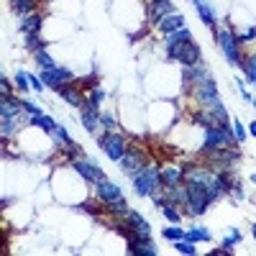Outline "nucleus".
I'll return each mask as SVG.
<instances>
[{
  "label": "nucleus",
  "mask_w": 256,
  "mask_h": 256,
  "mask_svg": "<svg viewBox=\"0 0 256 256\" xmlns=\"http://www.w3.org/2000/svg\"><path fill=\"white\" fill-rule=\"evenodd\" d=\"M133 185H136V192L141 197H151L162 187V172L154 164H146L139 174H133Z\"/></svg>",
  "instance_id": "1"
},
{
  "label": "nucleus",
  "mask_w": 256,
  "mask_h": 256,
  "mask_svg": "<svg viewBox=\"0 0 256 256\" xmlns=\"http://www.w3.org/2000/svg\"><path fill=\"white\" fill-rule=\"evenodd\" d=\"M169 51V57L177 59V62H182L185 67H195L200 62V47L195 41H185L180 44V47H172V49H166Z\"/></svg>",
  "instance_id": "2"
},
{
  "label": "nucleus",
  "mask_w": 256,
  "mask_h": 256,
  "mask_svg": "<svg viewBox=\"0 0 256 256\" xmlns=\"http://www.w3.org/2000/svg\"><path fill=\"white\" fill-rule=\"evenodd\" d=\"M100 149H103L110 159H118V162L126 157V141L120 139V136H116L113 131H108L105 136L100 139Z\"/></svg>",
  "instance_id": "3"
},
{
  "label": "nucleus",
  "mask_w": 256,
  "mask_h": 256,
  "mask_svg": "<svg viewBox=\"0 0 256 256\" xmlns=\"http://www.w3.org/2000/svg\"><path fill=\"white\" fill-rule=\"evenodd\" d=\"M218 41H220V49H223L226 59H228L231 64L241 67L243 59H241V54H238V41H236V36H233L231 31H218Z\"/></svg>",
  "instance_id": "4"
},
{
  "label": "nucleus",
  "mask_w": 256,
  "mask_h": 256,
  "mask_svg": "<svg viewBox=\"0 0 256 256\" xmlns=\"http://www.w3.org/2000/svg\"><path fill=\"white\" fill-rule=\"evenodd\" d=\"M41 82L47 87H51V90H59V87L72 82V72L70 70H59V67H54V70H44L41 72Z\"/></svg>",
  "instance_id": "5"
},
{
  "label": "nucleus",
  "mask_w": 256,
  "mask_h": 256,
  "mask_svg": "<svg viewBox=\"0 0 256 256\" xmlns=\"http://www.w3.org/2000/svg\"><path fill=\"white\" fill-rule=\"evenodd\" d=\"M72 166L85 177L87 182H97V180H103V177H105L103 172H100V166H97L95 162H87V159H82V157H77V159L72 162Z\"/></svg>",
  "instance_id": "6"
},
{
  "label": "nucleus",
  "mask_w": 256,
  "mask_h": 256,
  "mask_svg": "<svg viewBox=\"0 0 256 256\" xmlns=\"http://www.w3.org/2000/svg\"><path fill=\"white\" fill-rule=\"evenodd\" d=\"M126 220H128V226L133 228V233H136L139 241H149V238H151V226L136 213V210H128V213H126Z\"/></svg>",
  "instance_id": "7"
},
{
  "label": "nucleus",
  "mask_w": 256,
  "mask_h": 256,
  "mask_svg": "<svg viewBox=\"0 0 256 256\" xmlns=\"http://www.w3.org/2000/svg\"><path fill=\"white\" fill-rule=\"evenodd\" d=\"M120 162H123V172H126V174H139L143 166H146V157H143L141 151H131V154H126Z\"/></svg>",
  "instance_id": "8"
},
{
  "label": "nucleus",
  "mask_w": 256,
  "mask_h": 256,
  "mask_svg": "<svg viewBox=\"0 0 256 256\" xmlns=\"http://www.w3.org/2000/svg\"><path fill=\"white\" fill-rule=\"evenodd\" d=\"M97 197L103 200V203H113V200H120V197H123V195H120L118 185L108 182L105 177H103V180H97Z\"/></svg>",
  "instance_id": "9"
},
{
  "label": "nucleus",
  "mask_w": 256,
  "mask_h": 256,
  "mask_svg": "<svg viewBox=\"0 0 256 256\" xmlns=\"http://www.w3.org/2000/svg\"><path fill=\"white\" fill-rule=\"evenodd\" d=\"M157 26H159V31H162V33H174V31L185 28V16H182V13H177V10H174V13L164 16Z\"/></svg>",
  "instance_id": "10"
},
{
  "label": "nucleus",
  "mask_w": 256,
  "mask_h": 256,
  "mask_svg": "<svg viewBox=\"0 0 256 256\" xmlns=\"http://www.w3.org/2000/svg\"><path fill=\"white\" fill-rule=\"evenodd\" d=\"M57 93H59L70 105H74V108H82V103H85V97H82V93H80V87H77V85L72 87V82H70V85H64V87H59Z\"/></svg>",
  "instance_id": "11"
},
{
  "label": "nucleus",
  "mask_w": 256,
  "mask_h": 256,
  "mask_svg": "<svg viewBox=\"0 0 256 256\" xmlns=\"http://www.w3.org/2000/svg\"><path fill=\"white\" fill-rule=\"evenodd\" d=\"M182 169H177V166H166V169L162 172V187L164 190H169V187H177L182 185Z\"/></svg>",
  "instance_id": "12"
},
{
  "label": "nucleus",
  "mask_w": 256,
  "mask_h": 256,
  "mask_svg": "<svg viewBox=\"0 0 256 256\" xmlns=\"http://www.w3.org/2000/svg\"><path fill=\"white\" fill-rule=\"evenodd\" d=\"M169 13H174V5H172V0H154V8H151V21H159L164 18V16H169Z\"/></svg>",
  "instance_id": "13"
},
{
  "label": "nucleus",
  "mask_w": 256,
  "mask_h": 256,
  "mask_svg": "<svg viewBox=\"0 0 256 256\" xmlns=\"http://www.w3.org/2000/svg\"><path fill=\"white\" fill-rule=\"evenodd\" d=\"M128 254H136V256H157V249H154L149 241H133V243H128Z\"/></svg>",
  "instance_id": "14"
},
{
  "label": "nucleus",
  "mask_w": 256,
  "mask_h": 256,
  "mask_svg": "<svg viewBox=\"0 0 256 256\" xmlns=\"http://www.w3.org/2000/svg\"><path fill=\"white\" fill-rule=\"evenodd\" d=\"M82 126L90 131V133H95L97 131V126H100V116H97V110H90V108H82Z\"/></svg>",
  "instance_id": "15"
},
{
  "label": "nucleus",
  "mask_w": 256,
  "mask_h": 256,
  "mask_svg": "<svg viewBox=\"0 0 256 256\" xmlns=\"http://www.w3.org/2000/svg\"><path fill=\"white\" fill-rule=\"evenodd\" d=\"M185 41H192V36H190V31H187V28H180L174 33H166V49L180 47V44H185Z\"/></svg>",
  "instance_id": "16"
},
{
  "label": "nucleus",
  "mask_w": 256,
  "mask_h": 256,
  "mask_svg": "<svg viewBox=\"0 0 256 256\" xmlns=\"http://www.w3.org/2000/svg\"><path fill=\"white\" fill-rule=\"evenodd\" d=\"M192 3H195V8H197L200 18H203V23H205V26H213V23H215V16H213V10H210V5L205 3V0H192Z\"/></svg>",
  "instance_id": "17"
},
{
  "label": "nucleus",
  "mask_w": 256,
  "mask_h": 256,
  "mask_svg": "<svg viewBox=\"0 0 256 256\" xmlns=\"http://www.w3.org/2000/svg\"><path fill=\"white\" fill-rule=\"evenodd\" d=\"M39 28H41V18H39L36 13H28V16H23V23H21V31H23V33H39Z\"/></svg>",
  "instance_id": "18"
},
{
  "label": "nucleus",
  "mask_w": 256,
  "mask_h": 256,
  "mask_svg": "<svg viewBox=\"0 0 256 256\" xmlns=\"http://www.w3.org/2000/svg\"><path fill=\"white\" fill-rule=\"evenodd\" d=\"M31 126H39V128H44L47 133L57 131V123H54V118H49V116H31Z\"/></svg>",
  "instance_id": "19"
},
{
  "label": "nucleus",
  "mask_w": 256,
  "mask_h": 256,
  "mask_svg": "<svg viewBox=\"0 0 256 256\" xmlns=\"http://www.w3.org/2000/svg\"><path fill=\"white\" fill-rule=\"evenodd\" d=\"M47 44H49V41H41L39 33H26V49H31L33 54L41 51V49H47Z\"/></svg>",
  "instance_id": "20"
},
{
  "label": "nucleus",
  "mask_w": 256,
  "mask_h": 256,
  "mask_svg": "<svg viewBox=\"0 0 256 256\" xmlns=\"http://www.w3.org/2000/svg\"><path fill=\"white\" fill-rule=\"evenodd\" d=\"M105 210H108V213H113V215H126L128 205H126V200L120 197V200H113V203H105Z\"/></svg>",
  "instance_id": "21"
},
{
  "label": "nucleus",
  "mask_w": 256,
  "mask_h": 256,
  "mask_svg": "<svg viewBox=\"0 0 256 256\" xmlns=\"http://www.w3.org/2000/svg\"><path fill=\"white\" fill-rule=\"evenodd\" d=\"M10 8H13L18 16H28L33 10V0H10Z\"/></svg>",
  "instance_id": "22"
},
{
  "label": "nucleus",
  "mask_w": 256,
  "mask_h": 256,
  "mask_svg": "<svg viewBox=\"0 0 256 256\" xmlns=\"http://www.w3.org/2000/svg\"><path fill=\"white\" fill-rule=\"evenodd\" d=\"M105 97V93L103 90H100V87H93V93H90V97H87L85 100V108H90V110H97V105H100V100H103Z\"/></svg>",
  "instance_id": "23"
},
{
  "label": "nucleus",
  "mask_w": 256,
  "mask_h": 256,
  "mask_svg": "<svg viewBox=\"0 0 256 256\" xmlns=\"http://www.w3.org/2000/svg\"><path fill=\"white\" fill-rule=\"evenodd\" d=\"M187 241H210V231L205 228H192L190 233H185Z\"/></svg>",
  "instance_id": "24"
},
{
  "label": "nucleus",
  "mask_w": 256,
  "mask_h": 256,
  "mask_svg": "<svg viewBox=\"0 0 256 256\" xmlns=\"http://www.w3.org/2000/svg\"><path fill=\"white\" fill-rule=\"evenodd\" d=\"M174 249H177V251H182V254H187V256H195V254H197V249L192 246V241H187V238L174 241Z\"/></svg>",
  "instance_id": "25"
},
{
  "label": "nucleus",
  "mask_w": 256,
  "mask_h": 256,
  "mask_svg": "<svg viewBox=\"0 0 256 256\" xmlns=\"http://www.w3.org/2000/svg\"><path fill=\"white\" fill-rule=\"evenodd\" d=\"M36 62L44 67V70H54V67H57V64H54V59L49 57V54H47V49H41V51H36Z\"/></svg>",
  "instance_id": "26"
},
{
  "label": "nucleus",
  "mask_w": 256,
  "mask_h": 256,
  "mask_svg": "<svg viewBox=\"0 0 256 256\" xmlns=\"http://www.w3.org/2000/svg\"><path fill=\"white\" fill-rule=\"evenodd\" d=\"M241 67H243V70H246V74H249V80H251V82L256 85V57H249V59H246V62H243Z\"/></svg>",
  "instance_id": "27"
},
{
  "label": "nucleus",
  "mask_w": 256,
  "mask_h": 256,
  "mask_svg": "<svg viewBox=\"0 0 256 256\" xmlns=\"http://www.w3.org/2000/svg\"><path fill=\"white\" fill-rule=\"evenodd\" d=\"M162 213H164V218L169 220V223H180V210H174V208H169V205H164V208H162Z\"/></svg>",
  "instance_id": "28"
},
{
  "label": "nucleus",
  "mask_w": 256,
  "mask_h": 256,
  "mask_svg": "<svg viewBox=\"0 0 256 256\" xmlns=\"http://www.w3.org/2000/svg\"><path fill=\"white\" fill-rule=\"evenodd\" d=\"M164 238H169V241H180V238H185V231L182 228H164Z\"/></svg>",
  "instance_id": "29"
},
{
  "label": "nucleus",
  "mask_w": 256,
  "mask_h": 256,
  "mask_svg": "<svg viewBox=\"0 0 256 256\" xmlns=\"http://www.w3.org/2000/svg\"><path fill=\"white\" fill-rule=\"evenodd\" d=\"M16 85L21 87V90H28V87H31V74L18 72V74H16Z\"/></svg>",
  "instance_id": "30"
},
{
  "label": "nucleus",
  "mask_w": 256,
  "mask_h": 256,
  "mask_svg": "<svg viewBox=\"0 0 256 256\" xmlns=\"http://www.w3.org/2000/svg\"><path fill=\"white\" fill-rule=\"evenodd\" d=\"M238 241H241V233H238V231H233V233H231V236H228V238L223 241V249L233 251V249H236V243H238Z\"/></svg>",
  "instance_id": "31"
},
{
  "label": "nucleus",
  "mask_w": 256,
  "mask_h": 256,
  "mask_svg": "<svg viewBox=\"0 0 256 256\" xmlns=\"http://www.w3.org/2000/svg\"><path fill=\"white\" fill-rule=\"evenodd\" d=\"M233 136H236V141H238V143H241L243 139H246V131H243V126L238 123V120L233 123Z\"/></svg>",
  "instance_id": "32"
},
{
  "label": "nucleus",
  "mask_w": 256,
  "mask_h": 256,
  "mask_svg": "<svg viewBox=\"0 0 256 256\" xmlns=\"http://www.w3.org/2000/svg\"><path fill=\"white\" fill-rule=\"evenodd\" d=\"M251 39H256V26H251L246 33H243V36H236L238 44H246V41H251Z\"/></svg>",
  "instance_id": "33"
},
{
  "label": "nucleus",
  "mask_w": 256,
  "mask_h": 256,
  "mask_svg": "<svg viewBox=\"0 0 256 256\" xmlns=\"http://www.w3.org/2000/svg\"><path fill=\"white\" fill-rule=\"evenodd\" d=\"M77 87H80V90H82V87H97V80H95V77L90 74V77H85V80H80V82H74Z\"/></svg>",
  "instance_id": "34"
},
{
  "label": "nucleus",
  "mask_w": 256,
  "mask_h": 256,
  "mask_svg": "<svg viewBox=\"0 0 256 256\" xmlns=\"http://www.w3.org/2000/svg\"><path fill=\"white\" fill-rule=\"evenodd\" d=\"M100 123H103L108 131H113L116 128V118L113 116H100Z\"/></svg>",
  "instance_id": "35"
},
{
  "label": "nucleus",
  "mask_w": 256,
  "mask_h": 256,
  "mask_svg": "<svg viewBox=\"0 0 256 256\" xmlns=\"http://www.w3.org/2000/svg\"><path fill=\"white\" fill-rule=\"evenodd\" d=\"M0 90H3V97H10V82H8V77L0 80Z\"/></svg>",
  "instance_id": "36"
},
{
  "label": "nucleus",
  "mask_w": 256,
  "mask_h": 256,
  "mask_svg": "<svg viewBox=\"0 0 256 256\" xmlns=\"http://www.w3.org/2000/svg\"><path fill=\"white\" fill-rule=\"evenodd\" d=\"M23 110H26L28 116H41V110L36 105H31V103H23Z\"/></svg>",
  "instance_id": "37"
},
{
  "label": "nucleus",
  "mask_w": 256,
  "mask_h": 256,
  "mask_svg": "<svg viewBox=\"0 0 256 256\" xmlns=\"http://www.w3.org/2000/svg\"><path fill=\"white\" fill-rule=\"evenodd\" d=\"M82 208L87 210V213H93V215H97V205H93V203H85Z\"/></svg>",
  "instance_id": "38"
},
{
  "label": "nucleus",
  "mask_w": 256,
  "mask_h": 256,
  "mask_svg": "<svg viewBox=\"0 0 256 256\" xmlns=\"http://www.w3.org/2000/svg\"><path fill=\"white\" fill-rule=\"evenodd\" d=\"M31 87H33V90H44V82H39L36 77H31Z\"/></svg>",
  "instance_id": "39"
},
{
  "label": "nucleus",
  "mask_w": 256,
  "mask_h": 256,
  "mask_svg": "<svg viewBox=\"0 0 256 256\" xmlns=\"http://www.w3.org/2000/svg\"><path fill=\"white\" fill-rule=\"evenodd\" d=\"M143 36H146V28H143V31H139V33H133V36H131V41H139V39H143Z\"/></svg>",
  "instance_id": "40"
},
{
  "label": "nucleus",
  "mask_w": 256,
  "mask_h": 256,
  "mask_svg": "<svg viewBox=\"0 0 256 256\" xmlns=\"http://www.w3.org/2000/svg\"><path fill=\"white\" fill-rule=\"evenodd\" d=\"M251 133H254V136H256V123H251Z\"/></svg>",
  "instance_id": "41"
},
{
  "label": "nucleus",
  "mask_w": 256,
  "mask_h": 256,
  "mask_svg": "<svg viewBox=\"0 0 256 256\" xmlns=\"http://www.w3.org/2000/svg\"><path fill=\"white\" fill-rule=\"evenodd\" d=\"M251 182H254V185H256V174H251Z\"/></svg>",
  "instance_id": "42"
},
{
  "label": "nucleus",
  "mask_w": 256,
  "mask_h": 256,
  "mask_svg": "<svg viewBox=\"0 0 256 256\" xmlns=\"http://www.w3.org/2000/svg\"><path fill=\"white\" fill-rule=\"evenodd\" d=\"M254 238H256V223H254Z\"/></svg>",
  "instance_id": "43"
},
{
  "label": "nucleus",
  "mask_w": 256,
  "mask_h": 256,
  "mask_svg": "<svg viewBox=\"0 0 256 256\" xmlns=\"http://www.w3.org/2000/svg\"><path fill=\"white\" fill-rule=\"evenodd\" d=\"M251 103H254V105H256V100H251Z\"/></svg>",
  "instance_id": "44"
}]
</instances>
